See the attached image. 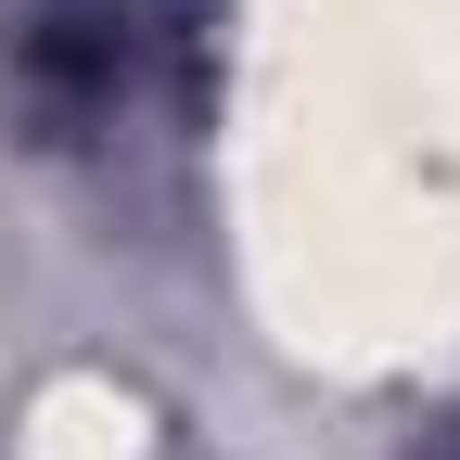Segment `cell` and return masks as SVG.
I'll list each match as a JSON object with an SVG mask.
<instances>
[]
</instances>
